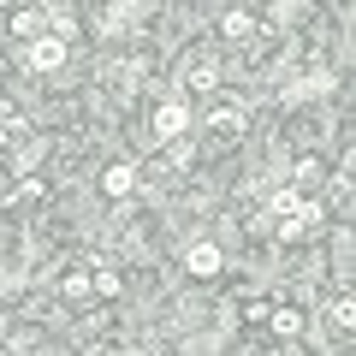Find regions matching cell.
Instances as JSON below:
<instances>
[{
    "instance_id": "obj_12",
    "label": "cell",
    "mask_w": 356,
    "mask_h": 356,
    "mask_svg": "<svg viewBox=\"0 0 356 356\" xmlns=\"http://www.w3.org/2000/svg\"><path fill=\"white\" fill-rule=\"evenodd\" d=\"M191 89H196V95L214 89V60H196V65H191Z\"/></svg>"
},
{
    "instance_id": "obj_8",
    "label": "cell",
    "mask_w": 356,
    "mask_h": 356,
    "mask_svg": "<svg viewBox=\"0 0 356 356\" xmlns=\"http://www.w3.org/2000/svg\"><path fill=\"white\" fill-rule=\"evenodd\" d=\"M267 327L280 332V339H297V332H303V315H297L291 303H280V309H273V315H267Z\"/></svg>"
},
{
    "instance_id": "obj_13",
    "label": "cell",
    "mask_w": 356,
    "mask_h": 356,
    "mask_svg": "<svg viewBox=\"0 0 356 356\" xmlns=\"http://www.w3.org/2000/svg\"><path fill=\"white\" fill-rule=\"evenodd\" d=\"M327 321H332L339 332H350V327H356V309H350V297H339V303L327 309Z\"/></svg>"
},
{
    "instance_id": "obj_10",
    "label": "cell",
    "mask_w": 356,
    "mask_h": 356,
    "mask_svg": "<svg viewBox=\"0 0 356 356\" xmlns=\"http://www.w3.org/2000/svg\"><path fill=\"white\" fill-rule=\"evenodd\" d=\"M327 89H332L327 77H297V83L285 89V102H315V95H327Z\"/></svg>"
},
{
    "instance_id": "obj_1",
    "label": "cell",
    "mask_w": 356,
    "mask_h": 356,
    "mask_svg": "<svg viewBox=\"0 0 356 356\" xmlns=\"http://www.w3.org/2000/svg\"><path fill=\"white\" fill-rule=\"evenodd\" d=\"M267 220H280L285 238H303V232L315 226V202H303L297 191H280L273 202H267Z\"/></svg>"
},
{
    "instance_id": "obj_7",
    "label": "cell",
    "mask_w": 356,
    "mask_h": 356,
    "mask_svg": "<svg viewBox=\"0 0 356 356\" xmlns=\"http://www.w3.org/2000/svg\"><path fill=\"white\" fill-rule=\"evenodd\" d=\"M60 291L72 297V303H77V297H89V291H95V267H65V280H60Z\"/></svg>"
},
{
    "instance_id": "obj_2",
    "label": "cell",
    "mask_w": 356,
    "mask_h": 356,
    "mask_svg": "<svg viewBox=\"0 0 356 356\" xmlns=\"http://www.w3.org/2000/svg\"><path fill=\"white\" fill-rule=\"evenodd\" d=\"M243 125H250V113H243V102H214L208 107V131H214L220 143H238Z\"/></svg>"
},
{
    "instance_id": "obj_14",
    "label": "cell",
    "mask_w": 356,
    "mask_h": 356,
    "mask_svg": "<svg viewBox=\"0 0 356 356\" xmlns=\"http://www.w3.org/2000/svg\"><path fill=\"white\" fill-rule=\"evenodd\" d=\"M297 184H321V161H297Z\"/></svg>"
},
{
    "instance_id": "obj_5",
    "label": "cell",
    "mask_w": 356,
    "mask_h": 356,
    "mask_svg": "<svg viewBox=\"0 0 356 356\" xmlns=\"http://www.w3.org/2000/svg\"><path fill=\"white\" fill-rule=\"evenodd\" d=\"M131 191H137V166H131V161H113V166L102 172V196H113V202H125Z\"/></svg>"
},
{
    "instance_id": "obj_9",
    "label": "cell",
    "mask_w": 356,
    "mask_h": 356,
    "mask_svg": "<svg viewBox=\"0 0 356 356\" xmlns=\"http://www.w3.org/2000/svg\"><path fill=\"white\" fill-rule=\"evenodd\" d=\"M220 36H226V42H250L255 36V18L250 13H226V18H220Z\"/></svg>"
},
{
    "instance_id": "obj_11",
    "label": "cell",
    "mask_w": 356,
    "mask_h": 356,
    "mask_svg": "<svg viewBox=\"0 0 356 356\" xmlns=\"http://www.w3.org/2000/svg\"><path fill=\"white\" fill-rule=\"evenodd\" d=\"M119 291H125V280L113 267H95V297H119Z\"/></svg>"
},
{
    "instance_id": "obj_6",
    "label": "cell",
    "mask_w": 356,
    "mask_h": 356,
    "mask_svg": "<svg viewBox=\"0 0 356 356\" xmlns=\"http://www.w3.org/2000/svg\"><path fill=\"white\" fill-rule=\"evenodd\" d=\"M184 267H191L196 280H214L220 273V243H191L184 250Z\"/></svg>"
},
{
    "instance_id": "obj_3",
    "label": "cell",
    "mask_w": 356,
    "mask_h": 356,
    "mask_svg": "<svg viewBox=\"0 0 356 356\" xmlns=\"http://www.w3.org/2000/svg\"><path fill=\"white\" fill-rule=\"evenodd\" d=\"M24 65H30V72H60V65H65V36H36L24 48Z\"/></svg>"
},
{
    "instance_id": "obj_4",
    "label": "cell",
    "mask_w": 356,
    "mask_h": 356,
    "mask_svg": "<svg viewBox=\"0 0 356 356\" xmlns=\"http://www.w3.org/2000/svg\"><path fill=\"white\" fill-rule=\"evenodd\" d=\"M184 131H191V107H184V102H161V107H154V137H161V143H178Z\"/></svg>"
}]
</instances>
